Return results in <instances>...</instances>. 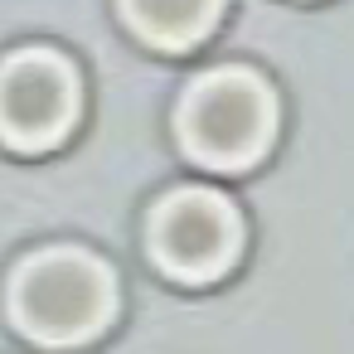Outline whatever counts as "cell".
Instances as JSON below:
<instances>
[{"instance_id":"4","label":"cell","mask_w":354,"mask_h":354,"mask_svg":"<svg viewBox=\"0 0 354 354\" xmlns=\"http://www.w3.org/2000/svg\"><path fill=\"white\" fill-rule=\"evenodd\" d=\"M78 117V78L49 49H25L0 64V136L20 151L54 146Z\"/></svg>"},{"instance_id":"1","label":"cell","mask_w":354,"mask_h":354,"mask_svg":"<svg viewBox=\"0 0 354 354\" xmlns=\"http://www.w3.org/2000/svg\"><path fill=\"white\" fill-rule=\"evenodd\" d=\"M117 310L112 272L83 248H49L10 281V315L39 344H83Z\"/></svg>"},{"instance_id":"2","label":"cell","mask_w":354,"mask_h":354,"mask_svg":"<svg viewBox=\"0 0 354 354\" xmlns=\"http://www.w3.org/2000/svg\"><path fill=\"white\" fill-rule=\"evenodd\" d=\"M272 131H277V102H272L267 83L243 68L199 78L180 107L185 151L209 170L252 165L267 151Z\"/></svg>"},{"instance_id":"3","label":"cell","mask_w":354,"mask_h":354,"mask_svg":"<svg viewBox=\"0 0 354 354\" xmlns=\"http://www.w3.org/2000/svg\"><path fill=\"white\" fill-rule=\"evenodd\" d=\"M243 243L238 209L214 189H180L151 214V252L180 281L218 277Z\"/></svg>"},{"instance_id":"5","label":"cell","mask_w":354,"mask_h":354,"mask_svg":"<svg viewBox=\"0 0 354 354\" xmlns=\"http://www.w3.org/2000/svg\"><path fill=\"white\" fill-rule=\"evenodd\" d=\"M122 6L141 39L160 49H189L214 30L223 0H122Z\"/></svg>"}]
</instances>
